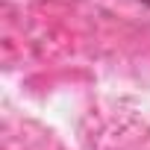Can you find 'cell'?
Returning <instances> with one entry per match:
<instances>
[{"mask_svg":"<svg viewBox=\"0 0 150 150\" xmlns=\"http://www.w3.org/2000/svg\"><path fill=\"white\" fill-rule=\"evenodd\" d=\"M144 3H150V0H144Z\"/></svg>","mask_w":150,"mask_h":150,"instance_id":"cell-1","label":"cell"}]
</instances>
